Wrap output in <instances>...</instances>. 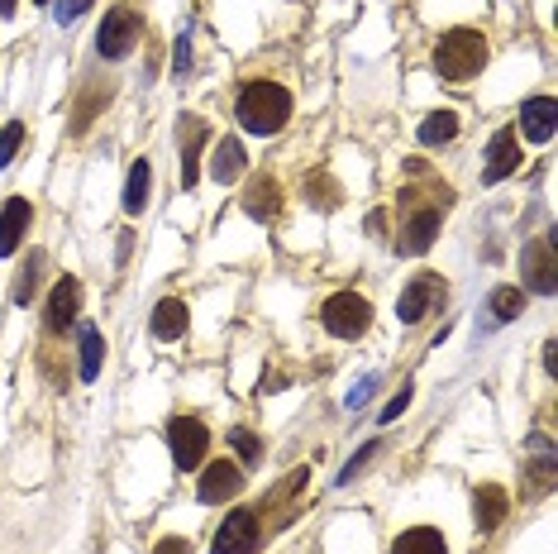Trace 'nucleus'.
Returning a JSON list of instances; mask_svg holds the SVG:
<instances>
[{"mask_svg": "<svg viewBox=\"0 0 558 554\" xmlns=\"http://www.w3.org/2000/svg\"><path fill=\"white\" fill-rule=\"evenodd\" d=\"M234 115H239V125H244L249 135L268 139L291 119V91L277 87V81H249V87L239 91V101H234Z\"/></svg>", "mask_w": 558, "mask_h": 554, "instance_id": "f257e3e1", "label": "nucleus"}, {"mask_svg": "<svg viewBox=\"0 0 558 554\" xmlns=\"http://www.w3.org/2000/svg\"><path fill=\"white\" fill-rule=\"evenodd\" d=\"M487 67V39L478 29H448L434 43V72L448 81H472Z\"/></svg>", "mask_w": 558, "mask_h": 554, "instance_id": "f03ea898", "label": "nucleus"}, {"mask_svg": "<svg viewBox=\"0 0 558 554\" xmlns=\"http://www.w3.org/2000/svg\"><path fill=\"white\" fill-rule=\"evenodd\" d=\"M402 201H406V221H402V230H396V254H406V259L430 254V244L440 239L444 206H440V201L420 206V191H406Z\"/></svg>", "mask_w": 558, "mask_h": 554, "instance_id": "7ed1b4c3", "label": "nucleus"}, {"mask_svg": "<svg viewBox=\"0 0 558 554\" xmlns=\"http://www.w3.org/2000/svg\"><path fill=\"white\" fill-rule=\"evenodd\" d=\"M320 320L334 340H358V335H368V325H372V306L358 292H334L320 306Z\"/></svg>", "mask_w": 558, "mask_h": 554, "instance_id": "20e7f679", "label": "nucleus"}, {"mask_svg": "<svg viewBox=\"0 0 558 554\" xmlns=\"http://www.w3.org/2000/svg\"><path fill=\"white\" fill-rule=\"evenodd\" d=\"M139 34H143V20L129 5H115V10H105L101 29H96V48H101V58H129Z\"/></svg>", "mask_w": 558, "mask_h": 554, "instance_id": "39448f33", "label": "nucleus"}, {"mask_svg": "<svg viewBox=\"0 0 558 554\" xmlns=\"http://www.w3.org/2000/svg\"><path fill=\"white\" fill-rule=\"evenodd\" d=\"M167 444H173V464L181 468V474H191V468H201L205 450H211V430H205L196 416H173Z\"/></svg>", "mask_w": 558, "mask_h": 554, "instance_id": "423d86ee", "label": "nucleus"}, {"mask_svg": "<svg viewBox=\"0 0 558 554\" xmlns=\"http://www.w3.org/2000/svg\"><path fill=\"white\" fill-rule=\"evenodd\" d=\"M258 540H263V521L258 512L249 507H234L225 516V526L215 531V554H258Z\"/></svg>", "mask_w": 558, "mask_h": 554, "instance_id": "0eeeda50", "label": "nucleus"}, {"mask_svg": "<svg viewBox=\"0 0 558 554\" xmlns=\"http://www.w3.org/2000/svg\"><path fill=\"white\" fill-rule=\"evenodd\" d=\"M520 268H525V287L540 297H549L558 287V263H554V239L544 235L535 244H525V254H520Z\"/></svg>", "mask_w": 558, "mask_h": 554, "instance_id": "6e6552de", "label": "nucleus"}, {"mask_svg": "<svg viewBox=\"0 0 558 554\" xmlns=\"http://www.w3.org/2000/svg\"><path fill=\"white\" fill-rule=\"evenodd\" d=\"M239 488H244V468L234 459H215L211 468H201V483H196V498L205 507H215V502H229L239 498Z\"/></svg>", "mask_w": 558, "mask_h": 554, "instance_id": "1a4fd4ad", "label": "nucleus"}, {"mask_svg": "<svg viewBox=\"0 0 558 554\" xmlns=\"http://www.w3.org/2000/svg\"><path fill=\"white\" fill-rule=\"evenodd\" d=\"M205 139H211V129H205L201 115H181L177 119V149H181V187L196 182V163H201V149Z\"/></svg>", "mask_w": 558, "mask_h": 554, "instance_id": "9d476101", "label": "nucleus"}, {"mask_svg": "<svg viewBox=\"0 0 558 554\" xmlns=\"http://www.w3.org/2000/svg\"><path fill=\"white\" fill-rule=\"evenodd\" d=\"M520 167V143H516V129H496L492 135V149H487V163H482V182L496 187L506 182Z\"/></svg>", "mask_w": 558, "mask_h": 554, "instance_id": "9b49d317", "label": "nucleus"}, {"mask_svg": "<svg viewBox=\"0 0 558 554\" xmlns=\"http://www.w3.org/2000/svg\"><path fill=\"white\" fill-rule=\"evenodd\" d=\"M444 297V282L434 273H424V277H410V287L402 292V301H396V316H402L406 325H416L424 320V311H430V301H440Z\"/></svg>", "mask_w": 558, "mask_h": 554, "instance_id": "f8f14e48", "label": "nucleus"}, {"mask_svg": "<svg viewBox=\"0 0 558 554\" xmlns=\"http://www.w3.org/2000/svg\"><path fill=\"white\" fill-rule=\"evenodd\" d=\"M29 221H34V206L24 197H10L5 211H0V259H10L20 249V239L29 235Z\"/></svg>", "mask_w": 558, "mask_h": 554, "instance_id": "ddd939ff", "label": "nucleus"}, {"mask_svg": "<svg viewBox=\"0 0 558 554\" xmlns=\"http://www.w3.org/2000/svg\"><path fill=\"white\" fill-rule=\"evenodd\" d=\"M520 129H525V139L549 143L554 129H558V105L549 101V96H530V101L520 105Z\"/></svg>", "mask_w": 558, "mask_h": 554, "instance_id": "4468645a", "label": "nucleus"}, {"mask_svg": "<svg viewBox=\"0 0 558 554\" xmlns=\"http://www.w3.org/2000/svg\"><path fill=\"white\" fill-rule=\"evenodd\" d=\"M77 311H81V282L77 277H63V282L53 287V297H48V330L63 335L67 325L77 320Z\"/></svg>", "mask_w": 558, "mask_h": 554, "instance_id": "2eb2a0df", "label": "nucleus"}, {"mask_svg": "<svg viewBox=\"0 0 558 554\" xmlns=\"http://www.w3.org/2000/svg\"><path fill=\"white\" fill-rule=\"evenodd\" d=\"M472 521H478V531H496L506 521V488L482 483L472 492Z\"/></svg>", "mask_w": 558, "mask_h": 554, "instance_id": "dca6fc26", "label": "nucleus"}, {"mask_svg": "<svg viewBox=\"0 0 558 554\" xmlns=\"http://www.w3.org/2000/svg\"><path fill=\"white\" fill-rule=\"evenodd\" d=\"M244 211L253 221H277V211H282V191H277L272 177H253L244 187Z\"/></svg>", "mask_w": 558, "mask_h": 554, "instance_id": "f3484780", "label": "nucleus"}, {"mask_svg": "<svg viewBox=\"0 0 558 554\" xmlns=\"http://www.w3.org/2000/svg\"><path fill=\"white\" fill-rule=\"evenodd\" d=\"M187 320H191V311H187L181 297H163L153 306V335L157 340H181V335H187Z\"/></svg>", "mask_w": 558, "mask_h": 554, "instance_id": "a211bd4d", "label": "nucleus"}, {"mask_svg": "<svg viewBox=\"0 0 558 554\" xmlns=\"http://www.w3.org/2000/svg\"><path fill=\"white\" fill-rule=\"evenodd\" d=\"M244 143H239V139H220V143H215V153H211V177H215V182H234V177L239 173H244Z\"/></svg>", "mask_w": 558, "mask_h": 554, "instance_id": "6ab92c4d", "label": "nucleus"}, {"mask_svg": "<svg viewBox=\"0 0 558 554\" xmlns=\"http://www.w3.org/2000/svg\"><path fill=\"white\" fill-rule=\"evenodd\" d=\"M392 554H448V545H444V536L434 531V526H410V531L396 536Z\"/></svg>", "mask_w": 558, "mask_h": 554, "instance_id": "aec40b11", "label": "nucleus"}, {"mask_svg": "<svg viewBox=\"0 0 558 554\" xmlns=\"http://www.w3.org/2000/svg\"><path fill=\"white\" fill-rule=\"evenodd\" d=\"M149 187H153V167H149V159H139L129 167V182H125V215H143V206H149Z\"/></svg>", "mask_w": 558, "mask_h": 554, "instance_id": "412c9836", "label": "nucleus"}, {"mask_svg": "<svg viewBox=\"0 0 558 554\" xmlns=\"http://www.w3.org/2000/svg\"><path fill=\"white\" fill-rule=\"evenodd\" d=\"M101 358H105V340L96 325H81V382H96L101 378Z\"/></svg>", "mask_w": 558, "mask_h": 554, "instance_id": "4be33fe9", "label": "nucleus"}, {"mask_svg": "<svg viewBox=\"0 0 558 554\" xmlns=\"http://www.w3.org/2000/svg\"><path fill=\"white\" fill-rule=\"evenodd\" d=\"M458 125H464V119H458L454 111H434V115H424V125H420V143H448V139H458Z\"/></svg>", "mask_w": 558, "mask_h": 554, "instance_id": "5701e85b", "label": "nucleus"}, {"mask_svg": "<svg viewBox=\"0 0 558 554\" xmlns=\"http://www.w3.org/2000/svg\"><path fill=\"white\" fill-rule=\"evenodd\" d=\"M87 101H81L77 105V115H72V129H77V135H87V129H91V119H96V111H101V105H111V81H105V87H101V81H87Z\"/></svg>", "mask_w": 558, "mask_h": 554, "instance_id": "b1692460", "label": "nucleus"}, {"mask_svg": "<svg viewBox=\"0 0 558 554\" xmlns=\"http://www.w3.org/2000/svg\"><path fill=\"white\" fill-rule=\"evenodd\" d=\"M520 311H525V292H520V287H496L487 297V316H496V320H516Z\"/></svg>", "mask_w": 558, "mask_h": 554, "instance_id": "393cba45", "label": "nucleus"}, {"mask_svg": "<svg viewBox=\"0 0 558 554\" xmlns=\"http://www.w3.org/2000/svg\"><path fill=\"white\" fill-rule=\"evenodd\" d=\"M39 268H43V254H34L20 268V277H15V306H29V301H34V292H39Z\"/></svg>", "mask_w": 558, "mask_h": 554, "instance_id": "a878e982", "label": "nucleus"}, {"mask_svg": "<svg viewBox=\"0 0 558 554\" xmlns=\"http://www.w3.org/2000/svg\"><path fill=\"white\" fill-rule=\"evenodd\" d=\"M306 197H310V201H315V206H320V211L339 206V187H334V182H330V177H325V173H315L310 182H306Z\"/></svg>", "mask_w": 558, "mask_h": 554, "instance_id": "bb28decb", "label": "nucleus"}, {"mask_svg": "<svg viewBox=\"0 0 558 554\" xmlns=\"http://www.w3.org/2000/svg\"><path fill=\"white\" fill-rule=\"evenodd\" d=\"M20 143H24V125H5V129H0V167L15 163Z\"/></svg>", "mask_w": 558, "mask_h": 554, "instance_id": "cd10ccee", "label": "nucleus"}, {"mask_svg": "<svg viewBox=\"0 0 558 554\" xmlns=\"http://www.w3.org/2000/svg\"><path fill=\"white\" fill-rule=\"evenodd\" d=\"M229 444L239 450V459H244V464H258V459H263V444L253 440L249 430H229Z\"/></svg>", "mask_w": 558, "mask_h": 554, "instance_id": "c85d7f7f", "label": "nucleus"}, {"mask_svg": "<svg viewBox=\"0 0 558 554\" xmlns=\"http://www.w3.org/2000/svg\"><path fill=\"white\" fill-rule=\"evenodd\" d=\"M372 454H378V440H368V444H363V450L354 454V459H348V468H344V474H339V483H354V478L363 474V464H368Z\"/></svg>", "mask_w": 558, "mask_h": 554, "instance_id": "c756f323", "label": "nucleus"}, {"mask_svg": "<svg viewBox=\"0 0 558 554\" xmlns=\"http://www.w3.org/2000/svg\"><path fill=\"white\" fill-rule=\"evenodd\" d=\"M406 406H410V382H406V388H402V392H396V396H392V402H386V406H382V426H392V420H396V416H402V412H406Z\"/></svg>", "mask_w": 558, "mask_h": 554, "instance_id": "7c9ffc66", "label": "nucleus"}, {"mask_svg": "<svg viewBox=\"0 0 558 554\" xmlns=\"http://www.w3.org/2000/svg\"><path fill=\"white\" fill-rule=\"evenodd\" d=\"M91 10V0H58V24H72Z\"/></svg>", "mask_w": 558, "mask_h": 554, "instance_id": "2f4dec72", "label": "nucleus"}, {"mask_svg": "<svg viewBox=\"0 0 558 554\" xmlns=\"http://www.w3.org/2000/svg\"><path fill=\"white\" fill-rule=\"evenodd\" d=\"M368 392H378V373H372V378H358V388L348 392V406H363L368 402Z\"/></svg>", "mask_w": 558, "mask_h": 554, "instance_id": "473e14b6", "label": "nucleus"}, {"mask_svg": "<svg viewBox=\"0 0 558 554\" xmlns=\"http://www.w3.org/2000/svg\"><path fill=\"white\" fill-rule=\"evenodd\" d=\"M153 554H191V545L181 536H167V540H157L153 545Z\"/></svg>", "mask_w": 558, "mask_h": 554, "instance_id": "72a5a7b5", "label": "nucleus"}, {"mask_svg": "<svg viewBox=\"0 0 558 554\" xmlns=\"http://www.w3.org/2000/svg\"><path fill=\"white\" fill-rule=\"evenodd\" d=\"M0 15H15V0H0Z\"/></svg>", "mask_w": 558, "mask_h": 554, "instance_id": "f704fd0d", "label": "nucleus"}, {"mask_svg": "<svg viewBox=\"0 0 558 554\" xmlns=\"http://www.w3.org/2000/svg\"><path fill=\"white\" fill-rule=\"evenodd\" d=\"M39 5H43V0H39Z\"/></svg>", "mask_w": 558, "mask_h": 554, "instance_id": "c9c22d12", "label": "nucleus"}]
</instances>
